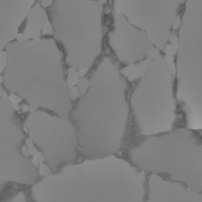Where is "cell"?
Returning <instances> with one entry per match:
<instances>
[{
	"label": "cell",
	"mask_w": 202,
	"mask_h": 202,
	"mask_svg": "<svg viewBox=\"0 0 202 202\" xmlns=\"http://www.w3.org/2000/svg\"><path fill=\"white\" fill-rule=\"evenodd\" d=\"M11 106H12L13 110L14 111H16V112H18V111H20V105H19V104H16V103L11 104Z\"/></svg>",
	"instance_id": "cell-22"
},
{
	"label": "cell",
	"mask_w": 202,
	"mask_h": 202,
	"mask_svg": "<svg viewBox=\"0 0 202 202\" xmlns=\"http://www.w3.org/2000/svg\"><path fill=\"white\" fill-rule=\"evenodd\" d=\"M179 24L180 20H177L176 21L175 23H174V27H177V26L179 25Z\"/></svg>",
	"instance_id": "cell-29"
},
{
	"label": "cell",
	"mask_w": 202,
	"mask_h": 202,
	"mask_svg": "<svg viewBox=\"0 0 202 202\" xmlns=\"http://www.w3.org/2000/svg\"><path fill=\"white\" fill-rule=\"evenodd\" d=\"M53 30L52 28V26L50 22L47 20V22L45 23V25L43 28L42 31V34L45 35V34H52L53 33Z\"/></svg>",
	"instance_id": "cell-14"
},
{
	"label": "cell",
	"mask_w": 202,
	"mask_h": 202,
	"mask_svg": "<svg viewBox=\"0 0 202 202\" xmlns=\"http://www.w3.org/2000/svg\"><path fill=\"white\" fill-rule=\"evenodd\" d=\"M79 92V90L78 89V88L75 86H69V93L72 101L73 99H75L78 98Z\"/></svg>",
	"instance_id": "cell-13"
},
{
	"label": "cell",
	"mask_w": 202,
	"mask_h": 202,
	"mask_svg": "<svg viewBox=\"0 0 202 202\" xmlns=\"http://www.w3.org/2000/svg\"><path fill=\"white\" fill-rule=\"evenodd\" d=\"M89 81L71 115L76 124L79 153L93 160L114 155L121 149L130 105L127 80L112 57L99 61Z\"/></svg>",
	"instance_id": "cell-1"
},
{
	"label": "cell",
	"mask_w": 202,
	"mask_h": 202,
	"mask_svg": "<svg viewBox=\"0 0 202 202\" xmlns=\"http://www.w3.org/2000/svg\"><path fill=\"white\" fill-rule=\"evenodd\" d=\"M113 4V0H108V6H110V7H111V6H112Z\"/></svg>",
	"instance_id": "cell-27"
},
{
	"label": "cell",
	"mask_w": 202,
	"mask_h": 202,
	"mask_svg": "<svg viewBox=\"0 0 202 202\" xmlns=\"http://www.w3.org/2000/svg\"><path fill=\"white\" fill-rule=\"evenodd\" d=\"M126 161L115 179L95 178V160L61 168L56 174L61 183L59 202H145L144 184L134 190L120 177L129 167Z\"/></svg>",
	"instance_id": "cell-3"
},
{
	"label": "cell",
	"mask_w": 202,
	"mask_h": 202,
	"mask_svg": "<svg viewBox=\"0 0 202 202\" xmlns=\"http://www.w3.org/2000/svg\"><path fill=\"white\" fill-rule=\"evenodd\" d=\"M25 125L30 138L40 149L51 171L77 163L79 141L70 120L39 110L29 115Z\"/></svg>",
	"instance_id": "cell-5"
},
{
	"label": "cell",
	"mask_w": 202,
	"mask_h": 202,
	"mask_svg": "<svg viewBox=\"0 0 202 202\" xmlns=\"http://www.w3.org/2000/svg\"><path fill=\"white\" fill-rule=\"evenodd\" d=\"M31 162L32 164H33L34 167H36V168H38V167H39V164H40V163H39V161L37 158L36 156V155H33V157H32L31 160Z\"/></svg>",
	"instance_id": "cell-19"
},
{
	"label": "cell",
	"mask_w": 202,
	"mask_h": 202,
	"mask_svg": "<svg viewBox=\"0 0 202 202\" xmlns=\"http://www.w3.org/2000/svg\"><path fill=\"white\" fill-rule=\"evenodd\" d=\"M4 82V78L1 75V73L0 72V85H1Z\"/></svg>",
	"instance_id": "cell-28"
},
{
	"label": "cell",
	"mask_w": 202,
	"mask_h": 202,
	"mask_svg": "<svg viewBox=\"0 0 202 202\" xmlns=\"http://www.w3.org/2000/svg\"><path fill=\"white\" fill-rule=\"evenodd\" d=\"M51 2H52V0H42V5L44 7H47L51 4Z\"/></svg>",
	"instance_id": "cell-23"
},
{
	"label": "cell",
	"mask_w": 202,
	"mask_h": 202,
	"mask_svg": "<svg viewBox=\"0 0 202 202\" xmlns=\"http://www.w3.org/2000/svg\"><path fill=\"white\" fill-rule=\"evenodd\" d=\"M47 20L45 11L37 4L28 11L27 24L24 34L30 39H38L41 35L42 30Z\"/></svg>",
	"instance_id": "cell-7"
},
{
	"label": "cell",
	"mask_w": 202,
	"mask_h": 202,
	"mask_svg": "<svg viewBox=\"0 0 202 202\" xmlns=\"http://www.w3.org/2000/svg\"><path fill=\"white\" fill-rule=\"evenodd\" d=\"M25 144L30 151V156H33V155H35L37 151V148L35 147L34 144L32 140L30 138H27L25 139Z\"/></svg>",
	"instance_id": "cell-11"
},
{
	"label": "cell",
	"mask_w": 202,
	"mask_h": 202,
	"mask_svg": "<svg viewBox=\"0 0 202 202\" xmlns=\"http://www.w3.org/2000/svg\"><path fill=\"white\" fill-rule=\"evenodd\" d=\"M22 130V131H23L25 134H28V128H27V127L26 126L25 124H24V125H23Z\"/></svg>",
	"instance_id": "cell-26"
},
{
	"label": "cell",
	"mask_w": 202,
	"mask_h": 202,
	"mask_svg": "<svg viewBox=\"0 0 202 202\" xmlns=\"http://www.w3.org/2000/svg\"><path fill=\"white\" fill-rule=\"evenodd\" d=\"M16 39L18 42L23 43L30 40V38L24 33H19L16 36Z\"/></svg>",
	"instance_id": "cell-15"
},
{
	"label": "cell",
	"mask_w": 202,
	"mask_h": 202,
	"mask_svg": "<svg viewBox=\"0 0 202 202\" xmlns=\"http://www.w3.org/2000/svg\"><path fill=\"white\" fill-rule=\"evenodd\" d=\"M0 97L4 99H7V100L8 98L7 92H6L5 90H4L3 86L1 85H0Z\"/></svg>",
	"instance_id": "cell-18"
},
{
	"label": "cell",
	"mask_w": 202,
	"mask_h": 202,
	"mask_svg": "<svg viewBox=\"0 0 202 202\" xmlns=\"http://www.w3.org/2000/svg\"><path fill=\"white\" fill-rule=\"evenodd\" d=\"M111 21L110 20H108L106 21V22H105V25H107V26L109 27L110 25H111Z\"/></svg>",
	"instance_id": "cell-30"
},
{
	"label": "cell",
	"mask_w": 202,
	"mask_h": 202,
	"mask_svg": "<svg viewBox=\"0 0 202 202\" xmlns=\"http://www.w3.org/2000/svg\"><path fill=\"white\" fill-rule=\"evenodd\" d=\"M21 153L22 155L25 157H30V151L27 147V145H22L21 147V149H20Z\"/></svg>",
	"instance_id": "cell-16"
},
{
	"label": "cell",
	"mask_w": 202,
	"mask_h": 202,
	"mask_svg": "<svg viewBox=\"0 0 202 202\" xmlns=\"http://www.w3.org/2000/svg\"><path fill=\"white\" fill-rule=\"evenodd\" d=\"M89 80L85 78H82L78 81V89L82 95H83L86 93L89 86Z\"/></svg>",
	"instance_id": "cell-9"
},
{
	"label": "cell",
	"mask_w": 202,
	"mask_h": 202,
	"mask_svg": "<svg viewBox=\"0 0 202 202\" xmlns=\"http://www.w3.org/2000/svg\"><path fill=\"white\" fill-rule=\"evenodd\" d=\"M20 110H22L21 112L22 113H26L28 111L29 106L26 104H22L20 105Z\"/></svg>",
	"instance_id": "cell-20"
},
{
	"label": "cell",
	"mask_w": 202,
	"mask_h": 202,
	"mask_svg": "<svg viewBox=\"0 0 202 202\" xmlns=\"http://www.w3.org/2000/svg\"><path fill=\"white\" fill-rule=\"evenodd\" d=\"M8 100L11 104H20L22 102V98L20 96L16 95L14 93H11L8 96Z\"/></svg>",
	"instance_id": "cell-12"
},
{
	"label": "cell",
	"mask_w": 202,
	"mask_h": 202,
	"mask_svg": "<svg viewBox=\"0 0 202 202\" xmlns=\"http://www.w3.org/2000/svg\"><path fill=\"white\" fill-rule=\"evenodd\" d=\"M112 12V8L108 5L105 6V8H104V13L106 15H109L111 14V13Z\"/></svg>",
	"instance_id": "cell-21"
},
{
	"label": "cell",
	"mask_w": 202,
	"mask_h": 202,
	"mask_svg": "<svg viewBox=\"0 0 202 202\" xmlns=\"http://www.w3.org/2000/svg\"><path fill=\"white\" fill-rule=\"evenodd\" d=\"M168 82L165 65L158 55L139 78L130 99V107L139 134L151 136L165 129L169 108Z\"/></svg>",
	"instance_id": "cell-4"
},
{
	"label": "cell",
	"mask_w": 202,
	"mask_h": 202,
	"mask_svg": "<svg viewBox=\"0 0 202 202\" xmlns=\"http://www.w3.org/2000/svg\"><path fill=\"white\" fill-rule=\"evenodd\" d=\"M108 30H109V27L107 26V25H105L103 27L102 29V32L104 34H105V33H107L108 31Z\"/></svg>",
	"instance_id": "cell-25"
},
{
	"label": "cell",
	"mask_w": 202,
	"mask_h": 202,
	"mask_svg": "<svg viewBox=\"0 0 202 202\" xmlns=\"http://www.w3.org/2000/svg\"><path fill=\"white\" fill-rule=\"evenodd\" d=\"M6 47L25 61V95L23 97L27 102L70 120L73 108L65 62L54 41L36 39L11 43Z\"/></svg>",
	"instance_id": "cell-2"
},
{
	"label": "cell",
	"mask_w": 202,
	"mask_h": 202,
	"mask_svg": "<svg viewBox=\"0 0 202 202\" xmlns=\"http://www.w3.org/2000/svg\"><path fill=\"white\" fill-rule=\"evenodd\" d=\"M152 60L145 59L138 62L130 64L127 69V75L128 80L133 81L135 79L140 78L143 76L150 67ZM126 75V76H127Z\"/></svg>",
	"instance_id": "cell-8"
},
{
	"label": "cell",
	"mask_w": 202,
	"mask_h": 202,
	"mask_svg": "<svg viewBox=\"0 0 202 202\" xmlns=\"http://www.w3.org/2000/svg\"><path fill=\"white\" fill-rule=\"evenodd\" d=\"M8 54L5 51H2L0 53V72L2 73L7 66Z\"/></svg>",
	"instance_id": "cell-10"
},
{
	"label": "cell",
	"mask_w": 202,
	"mask_h": 202,
	"mask_svg": "<svg viewBox=\"0 0 202 202\" xmlns=\"http://www.w3.org/2000/svg\"><path fill=\"white\" fill-rule=\"evenodd\" d=\"M110 40L119 62L126 66L144 60L152 48L145 37L136 33H118L112 36Z\"/></svg>",
	"instance_id": "cell-6"
},
{
	"label": "cell",
	"mask_w": 202,
	"mask_h": 202,
	"mask_svg": "<svg viewBox=\"0 0 202 202\" xmlns=\"http://www.w3.org/2000/svg\"><path fill=\"white\" fill-rule=\"evenodd\" d=\"M36 156L37 158L39 163H43L45 161V158L43 154L42 153V152H41L40 151L37 150V151L36 153Z\"/></svg>",
	"instance_id": "cell-17"
},
{
	"label": "cell",
	"mask_w": 202,
	"mask_h": 202,
	"mask_svg": "<svg viewBox=\"0 0 202 202\" xmlns=\"http://www.w3.org/2000/svg\"><path fill=\"white\" fill-rule=\"evenodd\" d=\"M37 111V108L35 106H33V105H30L29 106V110L28 111L30 113H34Z\"/></svg>",
	"instance_id": "cell-24"
}]
</instances>
